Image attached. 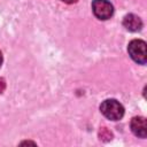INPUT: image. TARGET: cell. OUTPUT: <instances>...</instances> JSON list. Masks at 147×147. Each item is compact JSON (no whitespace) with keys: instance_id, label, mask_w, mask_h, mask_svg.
I'll return each mask as SVG.
<instances>
[{"instance_id":"cell-7","label":"cell","mask_w":147,"mask_h":147,"mask_svg":"<svg viewBox=\"0 0 147 147\" xmlns=\"http://www.w3.org/2000/svg\"><path fill=\"white\" fill-rule=\"evenodd\" d=\"M6 88V82L3 78H0V93H2Z\"/></svg>"},{"instance_id":"cell-9","label":"cell","mask_w":147,"mask_h":147,"mask_svg":"<svg viewBox=\"0 0 147 147\" xmlns=\"http://www.w3.org/2000/svg\"><path fill=\"white\" fill-rule=\"evenodd\" d=\"M1 63H2V54L0 52V67H1Z\"/></svg>"},{"instance_id":"cell-1","label":"cell","mask_w":147,"mask_h":147,"mask_svg":"<svg viewBox=\"0 0 147 147\" xmlns=\"http://www.w3.org/2000/svg\"><path fill=\"white\" fill-rule=\"evenodd\" d=\"M100 110L108 119H111V121H118L124 115L123 106L115 99L105 100L100 106Z\"/></svg>"},{"instance_id":"cell-6","label":"cell","mask_w":147,"mask_h":147,"mask_svg":"<svg viewBox=\"0 0 147 147\" xmlns=\"http://www.w3.org/2000/svg\"><path fill=\"white\" fill-rule=\"evenodd\" d=\"M99 138L102 141H109L113 138V133L107 127H101L100 131H99Z\"/></svg>"},{"instance_id":"cell-8","label":"cell","mask_w":147,"mask_h":147,"mask_svg":"<svg viewBox=\"0 0 147 147\" xmlns=\"http://www.w3.org/2000/svg\"><path fill=\"white\" fill-rule=\"evenodd\" d=\"M63 2H65V3H76L78 0H62Z\"/></svg>"},{"instance_id":"cell-3","label":"cell","mask_w":147,"mask_h":147,"mask_svg":"<svg viewBox=\"0 0 147 147\" xmlns=\"http://www.w3.org/2000/svg\"><path fill=\"white\" fill-rule=\"evenodd\" d=\"M92 10L99 20H108L113 16L114 7L108 0H93Z\"/></svg>"},{"instance_id":"cell-5","label":"cell","mask_w":147,"mask_h":147,"mask_svg":"<svg viewBox=\"0 0 147 147\" xmlns=\"http://www.w3.org/2000/svg\"><path fill=\"white\" fill-rule=\"evenodd\" d=\"M123 25L126 30L132 31V32H137L139 30H141L142 28V22L140 20L139 16L134 15V14H129L124 17L123 20Z\"/></svg>"},{"instance_id":"cell-4","label":"cell","mask_w":147,"mask_h":147,"mask_svg":"<svg viewBox=\"0 0 147 147\" xmlns=\"http://www.w3.org/2000/svg\"><path fill=\"white\" fill-rule=\"evenodd\" d=\"M131 130L139 138H146L147 136V124L144 117H133L131 121Z\"/></svg>"},{"instance_id":"cell-2","label":"cell","mask_w":147,"mask_h":147,"mask_svg":"<svg viewBox=\"0 0 147 147\" xmlns=\"http://www.w3.org/2000/svg\"><path fill=\"white\" fill-rule=\"evenodd\" d=\"M127 52L133 61L139 64H145L147 61L146 54V42L140 39H134L129 44Z\"/></svg>"}]
</instances>
